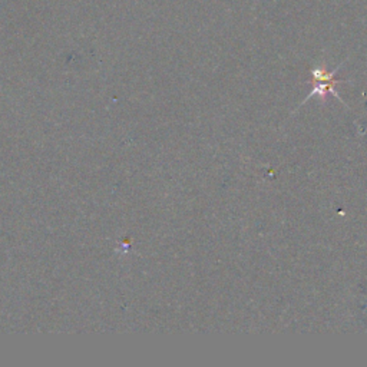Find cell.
<instances>
[{"mask_svg": "<svg viewBox=\"0 0 367 367\" xmlns=\"http://www.w3.org/2000/svg\"><path fill=\"white\" fill-rule=\"evenodd\" d=\"M337 69L333 71V72H327L324 68H314L313 69V83H314V89L313 92L310 93L309 98L311 96H320L321 99H324L327 96V93H331L334 95L336 98H340L338 93L334 91L336 85H337V81L334 79V75H336ZM307 98V99H309ZM306 99V100H307Z\"/></svg>", "mask_w": 367, "mask_h": 367, "instance_id": "6da1fadb", "label": "cell"}]
</instances>
